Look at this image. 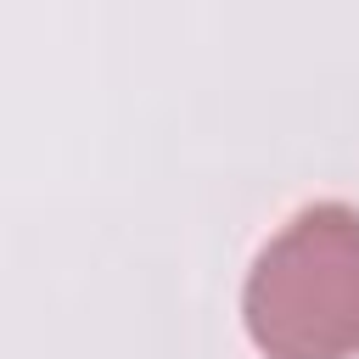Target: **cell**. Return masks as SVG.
<instances>
[{"instance_id": "cell-1", "label": "cell", "mask_w": 359, "mask_h": 359, "mask_svg": "<svg viewBox=\"0 0 359 359\" xmlns=\"http://www.w3.org/2000/svg\"><path fill=\"white\" fill-rule=\"evenodd\" d=\"M241 325L264 359H359V208L303 202L241 280Z\"/></svg>"}]
</instances>
